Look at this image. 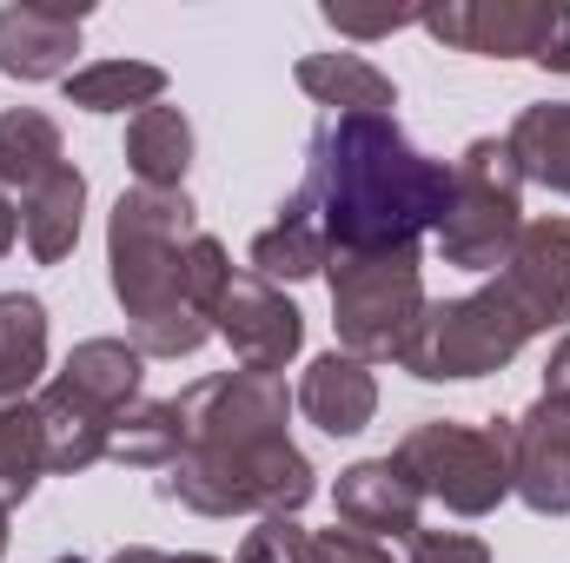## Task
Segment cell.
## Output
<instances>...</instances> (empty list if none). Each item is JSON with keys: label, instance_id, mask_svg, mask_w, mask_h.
<instances>
[{"label": "cell", "instance_id": "6da1fadb", "mask_svg": "<svg viewBox=\"0 0 570 563\" xmlns=\"http://www.w3.org/2000/svg\"><path fill=\"white\" fill-rule=\"evenodd\" d=\"M179 457L159 477L166 504L199 517H298L312 504V464L292 444V398L266 372H213L193 378L179 398Z\"/></svg>", "mask_w": 570, "mask_h": 563}, {"label": "cell", "instance_id": "7a4b0ae2", "mask_svg": "<svg viewBox=\"0 0 570 563\" xmlns=\"http://www.w3.org/2000/svg\"><path fill=\"white\" fill-rule=\"evenodd\" d=\"M292 206L318 219L332 253L419 246L451 206V166L425 159L392 113H325L305 140Z\"/></svg>", "mask_w": 570, "mask_h": 563}, {"label": "cell", "instance_id": "3957f363", "mask_svg": "<svg viewBox=\"0 0 570 563\" xmlns=\"http://www.w3.org/2000/svg\"><path fill=\"white\" fill-rule=\"evenodd\" d=\"M107 273L114 298L134 318L140 358H186L213 338V305L233 279V259L213 233L193 226L186 192L134 186L107 219Z\"/></svg>", "mask_w": 570, "mask_h": 563}, {"label": "cell", "instance_id": "277c9868", "mask_svg": "<svg viewBox=\"0 0 570 563\" xmlns=\"http://www.w3.org/2000/svg\"><path fill=\"white\" fill-rule=\"evenodd\" d=\"M538 332L518 318V305L498 292V279L464 292V298H431L425 318L412 325L399 365L425 385H471V378H491L504 372Z\"/></svg>", "mask_w": 570, "mask_h": 563}, {"label": "cell", "instance_id": "5b68a950", "mask_svg": "<svg viewBox=\"0 0 570 563\" xmlns=\"http://www.w3.org/2000/svg\"><path fill=\"white\" fill-rule=\"evenodd\" d=\"M392 464L419 484V497H438L451 517H491L511 497V418H425L399 437Z\"/></svg>", "mask_w": 570, "mask_h": 563}, {"label": "cell", "instance_id": "8992f818", "mask_svg": "<svg viewBox=\"0 0 570 563\" xmlns=\"http://www.w3.org/2000/svg\"><path fill=\"white\" fill-rule=\"evenodd\" d=\"M332 279V325H338V352L352 358H399L412 325L425 318V266L419 246H392V253H332L325 266Z\"/></svg>", "mask_w": 570, "mask_h": 563}, {"label": "cell", "instance_id": "52a82bcc", "mask_svg": "<svg viewBox=\"0 0 570 563\" xmlns=\"http://www.w3.org/2000/svg\"><path fill=\"white\" fill-rule=\"evenodd\" d=\"M524 233V172L504 140H471L451 166V206L438 219L444 266L498 273Z\"/></svg>", "mask_w": 570, "mask_h": 563}, {"label": "cell", "instance_id": "ba28073f", "mask_svg": "<svg viewBox=\"0 0 570 563\" xmlns=\"http://www.w3.org/2000/svg\"><path fill=\"white\" fill-rule=\"evenodd\" d=\"M419 27L458 53L570 73V0H451V7H425Z\"/></svg>", "mask_w": 570, "mask_h": 563}, {"label": "cell", "instance_id": "9c48e42d", "mask_svg": "<svg viewBox=\"0 0 570 563\" xmlns=\"http://www.w3.org/2000/svg\"><path fill=\"white\" fill-rule=\"evenodd\" d=\"M213 338L233 345L239 372H266V378H279L285 365L298 358V345H305V312H298L273 279H259V273H233L226 292H219V305H213Z\"/></svg>", "mask_w": 570, "mask_h": 563}, {"label": "cell", "instance_id": "30bf717a", "mask_svg": "<svg viewBox=\"0 0 570 563\" xmlns=\"http://www.w3.org/2000/svg\"><path fill=\"white\" fill-rule=\"evenodd\" d=\"M498 292L518 305V318L531 332H551L570 318V219H524Z\"/></svg>", "mask_w": 570, "mask_h": 563}, {"label": "cell", "instance_id": "8fae6325", "mask_svg": "<svg viewBox=\"0 0 570 563\" xmlns=\"http://www.w3.org/2000/svg\"><path fill=\"white\" fill-rule=\"evenodd\" d=\"M511 491L538 517H570V405L538 398L511 418Z\"/></svg>", "mask_w": 570, "mask_h": 563}, {"label": "cell", "instance_id": "7c38bea8", "mask_svg": "<svg viewBox=\"0 0 570 563\" xmlns=\"http://www.w3.org/2000/svg\"><path fill=\"white\" fill-rule=\"evenodd\" d=\"M332 504H338V524H345V531H365V537H379V544H405V537L419 531V511H425L419 484H412L392 457H358V464H345Z\"/></svg>", "mask_w": 570, "mask_h": 563}, {"label": "cell", "instance_id": "4fadbf2b", "mask_svg": "<svg viewBox=\"0 0 570 563\" xmlns=\"http://www.w3.org/2000/svg\"><path fill=\"white\" fill-rule=\"evenodd\" d=\"M80 7H0V73L7 80H67L73 53H80Z\"/></svg>", "mask_w": 570, "mask_h": 563}, {"label": "cell", "instance_id": "5bb4252c", "mask_svg": "<svg viewBox=\"0 0 570 563\" xmlns=\"http://www.w3.org/2000/svg\"><path fill=\"white\" fill-rule=\"evenodd\" d=\"M292 405L318 424L325 437H358V431L372 424V412H379V378H372V365L352 358V352H318V358L305 365Z\"/></svg>", "mask_w": 570, "mask_h": 563}, {"label": "cell", "instance_id": "9a60e30c", "mask_svg": "<svg viewBox=\"0 0 570 563\" xmlns=\"http://www.w3.org/2000/svg\"><path fill=\"white\" fill-rule=\"evenodd\" d=\"M140 352L127 338H87L67 352V365L53 372V385L80 405H94L100 418H120L127 405H140Z\"/></svg>", "mask_w": 570, "mask_h": 563}, {"label": "cell", "instance_id": "2e32d148", "mask_svg": "<svg viewBox=\"0 0 570 563\" xmlns=\"http://www.w3.org/2000/svg\"><path fill=\"white\" fill-rule=\"evenodd\" d=\"M80 213H87V172L67 159L53 179H40L27 199H20V239L40 266L67 259L80 246Z\"/></svg>", "mask_w": 570, "mask_h": 563}, {"label": "cell", "instance_id": "e0dca14e", "mask_svg": "<svg viewBox=\"0 0 570 563\" xmlns=\"http://www.w3.org/2000/svg\"><path fill=\"white\" fill-rule=\"evenodd\" d=\"M33 418H40V444H47V471H60V477L94 471V464L107 457V444H114V424H120V418H100V412L80 405V398H67L53 378H47V392L33 398Z\"/></svg>", "mask_w": 570, "mask_h": 563}, {"label": "cell", "instance_id": "ac0fdd59", "mask_svg": "<svg viewBox=\"0 0 570 563\" xmlns=\"http://www.w3.org/2000/svg\"><path fill=\"white\" fill-rule=\"evenodd\" d=\"M127 166L153 192H186V166H193V120L179 107H140L127 120Z\"/></svg>", "mask_w": 570, "mask_h": 563}, {"label": "cell", "instance_id": "d6986e66", "mask_svg": "<svg viewBox=\"0 0 570 563\" xmlns=\"http://www.w3.org/2000/svg\"><path fill=\"white\" fill-rule=\"evenodd\" d=\"M298 87L318 107H332V113H392L399 107L392 73H379L365 53H305L298 60Z\"/></svg>", "mask_w": 570, "mask_h": 563}, {"label": "cell", "instance_id": "ffe728a7", "mask_svg": "<svg viewBox=\"0 0 570 563\" xmlns=\"http://www.w3.org/2000/svg\"><path fill=\"white\" fill-rule=\"evenodd\" d=\"M67 166V146H60V127L33 107H7L0 113V192L20 206L40 179H53Z\"/></svg>", "mask_w": 570, "mask_h": 563}, {"label": "cell", "instance_id": "44dd1931", "mask_svg": "<svg viewBox=\"0 0 570 563\" xmlns=\"http://www.w3.org/2000/svg\"><path fill=\"white\" fill-rule=\"evenodd\" d=\"M504 146H511V159H518V172H524L531 186L570 199V100H538V107H524V113L511 120Z\"/></svg>", "mask_w": 570, "mask_h": 563}, {"label": "cell", "instance_id": "7402d4cb", "mask_svg": "<svg viewBox=\"0 0 570 563\" xmlns=\"http://www.w3.org/2000/svg\"><path fill=\"white\" fill-rule=\"evenodd\" d=\"M47 372V305L33 292H0V405H20Z\"/></svg>", "mask_w": 570, "mask_h": 563}, {"label": "cell", "instance_id": "603a6c76", "mask_svg": "<svg viewBox=\"0 0 570 563\" xmlns=\"http://www.w3.org/2000/svg\"><path fill=\"white\" fill-rule=\"evenodd\" d=\"M166 93V67L153 60H94L80 73H67V107L80 113H140V107H159Z\"/></svg>", "mask_w": 570, "mask_h": 563}, {"label": "cell", "instance_id": "cb8c5ba5", "mask_svg": "<svg viewBox=\"0 0 570 563\" xmlns=\"http://www.w3.org/2000/svg\"><path fill=\"white\" fill-rule=\"evenodd\" d=\"M332 266V246H325V233H318V219L312 213H298L292 199L279 206V219L253 239V273L259 279H312V273H325Z\"/></svg>", "mask_w": 570, "mask_h": 563}, {"label": "cell", "instance_id": "d4e9b609", "mask_svg": "<svg viewBox=\"0 0 570 563\" xmlns=\"http://www.w3.org/2000/svg\"><path fill=\"white\" fill-rule=\"evenodd\" d=\"M107 457L140 464V471H166V464L179 457V412H173V398H140V405H127L120 424H114Z\"/></svg>", "mask_w": 570, "mask_h": 563}, {"label": "cell", "instance_id": "484cf974", "mask_svg": "<svg viewBox=\"0 0 570 563\" xmlns=\"http://www.w3.org/2000/svg\"><path fill=\"white\" fill-rule=\"evenodd\" d=\"M40 477H47V444L33 405H0V504L20 511Z\"/></svg>", "mask_w": 570, "mask_h": 563}, {"label": "cell", "instance_id": "4316f807", "mask_svg": "<svg viewBox=\"0 0 570 563\" xmlns=\"http://www.w3.org/2000/svg\"><path fill=\"white\" fill-rule=\"evenodd\" d=\"M239 563H312V531L298 517H259V531H246Z\"/></svg>", "mask_w": 570, "mask_h": 563}, {"label": "cell", "instance_id": "83f0119b", "mask_svg": "<svg viewBox=\"0 0 570 563\" xmlns=\"http://www.w3.org/2000/svg\"><path fill=\"white\" fill-rule=\"evenodd\" d=\"M399 563H491V551L471 537V531H412L405 537V557Z\"/></svg>", "mask_w": 570, "mask_h": 563}, {"label": "cell", "instance_id": "f1b7e54d", "mask_svg": "<svg viewBox=\"0 0 570 563\" xmlns=\"http://www.w3.org/2000/svg\"><path fill=\"white\" fill-rule=\"evenodd\" d=\"M312 563H399V551L365 537V531L332 524V531H312Z\"/></svg>", "mask_w": 570, "mask_h": 563}, {"label": "cell", "instance_id": "f546056e", "mask_svg": "<svg viewBox=\"0 0 570 563\" xmlns=\"http://www.w3.org/2000/svg\"><path fill=\"white\" fill-rule=\"evenodd\" d=\"M325 20H332L338 33H352V40H385V33H399V27H419V13H412V7H392V13H352V7H325Z\"/></svg>", "mask_w": 570, "mask_h": 563}, {"label": "cell", "instance_id": "4dcf8cb0", "mask_svg": "<svg viewBox=\"0 0 570 563\" xmlns=\"http://www.w3.org/2000/svg\"><path fill=\"white\" fill-rule=\"evenodd\" d=\"M544 398L551 405H570V332L551 345V358H544Z\"/></svg>", "mask_w": 570, "mask_h": 563}, {"label": "cell", "instance_id": "1f68e13d", "mask_svg": "<svg viewBox=\"0 0 570 563\" xmlns=\"http://www.w3.org/2000/svg\"><path fill=\"white\" fill-rule=\"evenodd\" d=\"M13 239H20V206H13V199L0 192V259L13 253Z\"/></svg>", "mask_w": 570, "mask_h": 563}, {"label": "cell", "instance_id": "d6a6232c", "mask_svg": "<svg viewBox=\"0 0 570 563\" xmlns=\"http://www.w3.org/2000/svg\"><path fill=\"white\" fill-rule=\"evenodd\" d=\"M107 563H166V551H153V544H127V551H114Z\"/></svg>", "mask_w": 570, "mask_h": 563}, {"label": "cell", "instance_id": "836d02e7", "mask_svg": "<svg viewBox=\"0 0 570 563\" xmlns=\"http://www.w3.org/2000/svg\"><path fill=\"white\" fill-rule=\"evenodd\" d=\"M166 563H226V557H206V551H186V557H166Z\"/></svg>", "mask_w": 570, "mask_h": 563}, {"label": "cell", "instance_id": "e575fe53", "mask_svg": "<svg viewBox=\"0 0 570 563\" xmlns=\"http://www.w3.org/2000/svg\"><path fill=\"white\" fill-rule=\"evenodd\" d=\"M0 551H7V504H0Z\"/></svg>", "mask_w": 570, "mask_h": 563}, {"label": "cell", "instance_id": "d590c367", "mask_svg": "<svg viewBox=\"0 0 570 563\" xmlns=\"http://www.w3.org/2000/svg\"><path fill=\"white\" fill-rule=\"evenodd\" d=\"M60 563H80V557H60Z\"/></svg>", "mask_w": 570, "mask_h": 563}]
</instances>
